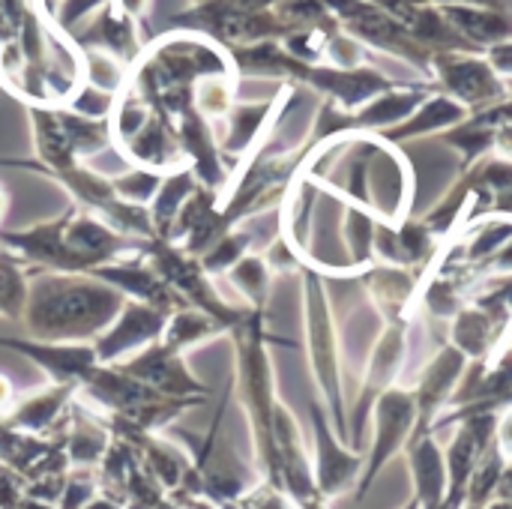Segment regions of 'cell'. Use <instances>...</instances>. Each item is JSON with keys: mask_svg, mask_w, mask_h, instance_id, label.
<instances>
[{"mask_svg": "<svg viewBox=\"0 0 512 509\" xmlns=\"http://www.w3.org/2000/svg\"><path fill=\"white\" fill-rule=\"evenodd\" d=\"M411 423V402L402 393H390L381 402V432H378V453H375V468L387 459V453L399 444Z\"/></svg>", "mask_w": 512, "mask_h": 509, "instance_id": "52a82bcc", "label": "cell"}, {"mask_svg": "<svg viewBox=\"0 0 512 509\" xmlns=\"http://www.w3.org/2000/svg\"><path fill=\"white\" fill-rule=\"evenodd\" d=\"M510 90H512V78H510Z\"/></svg>", "mask_w": 512, "mask_h": 509, "instance_id": "e0dca14e", "label": "cell"}, {"mask_svg": "<svg viewBox=\"0 0 512 509\" xmlns=\"http://www.w3.org/2000/svg\"><path fill=\"white\" fill-rule=\"evenodd\" d=\"M318 447H321V471H318L321 489H324V492H336V489H342L345 480L354 474L357 462L348 459V456L330 441L327 429L321 426V417H318Z\"/></svg>", "mask_w": 512, "mask_h": 509, "instance_id": "ba28073f", "label": "cell"}, {"mask_svg": "<svg viewBox=\"0 0 512 509\" xmlns=\"http://www.w3.org/2000/svg\"><path fill=\"white\" fill-rule=\"evenodd\" d=\"M123 372L138 378L141 384L153 387L162 396H189V393L204 390L171 351H150V354L132 360L129 366H123Z\"/></svg>", "mask_w": 512, "mask_h": 509, "instance_id": "3957f363", "label": "cell"}, {"mask_svg": "<svg viewBox=\"0 0 512 509\" xmlns=\"http://www.w3.org/2000/svg\"><path fill=\"white\" fill-rule=\"evenodd\" d=\"M306 509H318V507H306Z\"/></svg>", "mask_w": 512, "mask_h": 509, "instance_id": "2e32d148", "label": "cell"}, {"mask_svg": "<svg viewBox=\"0 0 512 509\" xmlns=\"http://www.w3.org/2000/svg\"><path fill=\"white\" fill-rule=\"evenodd\" d=\"M108 450V435L96 426H81L69 438V462L75 465H93L105 456Z\"/></svg>", "mask_w": 512, "mask_h": 509, "instance_id": "30bf717a", "label": "cell"}, {"mask_svg": "<svg viewBox=\"0 0 512 509\" xmlns=\"http://www.w3.org/2000/svg\"><path fill=\"white\" fill-rule=\"evenodd\" d=\"M432 69L444 90L462 105H492L507 90L504 78L492 69L489 57L465 54L462 48L432 54Z\"/></svg>", "mask_w": 512, "mask_h": 509, "instance_id": "6da1fadb", "label": "cell"}, {"mask_svg": "<svg viewBox=\"0 0 512 509\" xmlns=\"http://www.w3.org/2000/svg\"><path fill=\"white\" fill-rule=\"evenodd\" d=\"M426 102V90L408 87V90H384L375 99H369V105L360 114V123L366 126H393L408 120L420 105Z\"/></svg>", "mask_w": 512, "mask_h": 509, "instance_id": "5b68a950", "label": "cell"}, {"mask_svg": "<svg viewBox=\"0 0 512 509\" xmlns=\"http://www.w3.org/2000/svg\"><path fill=\"white\" fill-rule=\"evenodd\" d=\"M444 18L474 45H498L512 39V15L489 3H441Z\"/></svg>", "mask_w": 512, "mask_h": 509, "instance_id": "7a4b0ae2", "label": "cell"}, {"mask_svg": "<svg viewBox=\"0 0 512 509\" xmlns=\"http://www.w3.org/2000/svg\"><path fill=\"white\" fill-rule=\"evenodd\" d=\"M72 393H75V384H60V387H54V390H45V393H39V396L21 402V405L12 411V417H9V426L27 429V432H42V429H48Z\"/></svg>", "mask_w": 512, "mask_h": 509, "instance_id": "8992f818", "label": "cell"}, {"mask_svg": "<svg viewBox=\"0 0 512 509\" xmlns=\"http://www.w3.org/2000/svg\"><path fill=\"white\" fill-rule=\"evenodd\" d=\"M84 509H120L117 504H111V501H105V498H90Z\"/></svg>", "mask_w": 512, "mask_h": 509, "instance_id": "4fadbf2b", "label": "cell"}, {"mask_svg": "<svg viewBox=\"0 0 512 509\" xmlns=\"http://www.w3.org/2000/svg\"><path fill=\"white\" fill-rule=\"evenodd\" d=\"M468 117V108L453 99V96H426V102L408 117L402 120V126L396 129L399 138H411V135H426L444 126H456Z\"/></svg>", "mask_w": 512, "mask_h": 509, "instance_id": "277c9868", "label": "cell"}, {"mask_svg": "<svg viewBox=\"0 0 512 509\" xmlns=\"http://www.w3.org/2000/svg\"><path fill=\"white\" fill-rule=\"evenodd\" d=\"M414 468H417V483H420V495L423 501L432 507L441 495V486H444V465H441V456L432 444H423L414 456Z\"/></svg>", "mask_w": 512, "mask_h": 509, "instance_id": "9c48e42d", "label": "cell"}, {"mask_svg": "<svg viewBox=\"0 0 512 509\" xmlns=\"http://www.w3.org/2000/svg\"><path fill=\"white\" fill-rule=\"evenodd\" d=\"M411 509H414V507H411Z\"/></svg>", "mask_w": 512, "mask_h": 509, "instance_id": "ac0fdd59", "label": "cell"}, {"mask_svg": "<svg viewBox=\"0 0 512 509\" xmlns=\"http://www.w3.org/2000/svg\"><path fill=\"white\" fill-rule=\"evenodd\" d=\"M258 509H288L285 507V501L282 498H267V501H261Z\"/></svg>", "mask_w": 512, "mask_h": 509, "instance_id": "5bb4252c", "label": "cell"}, {"mask_svg": "<svg viewBox=\"0 0 512 509\" xmlns=\"http://www.w3.org/2000/svg\"><path fill=\"white\" fill-rule=\"evenodd\" d=\"M12 396H15V390H12L9 378H3V375H0V411H3V408H9Z\"/></svg>", "mask_w": 512, "mask_h": 509, "instance_id": "7c38bea8", "label": "cell"}, {"mask_svg": "<svg viewBox=\"0 0 512 509\" xmlns=\"http://www.w3.org/2000/svg\"><path fill=\"white\" fill-rule=\"evenodd\" d=\"M489 63L501 78H512V39H504L498 45H489Z\"/></svg>", "mask_w": 512, "mask_h": 509, "instance_id": "8fae6325", "label": "cell"}, {"mask_svg": "<svg viewBox=\"0 0 512 509\" xmlns=\"http://www.w3.org/2000/svg\"><path fill=\"white\" fill-rule=\"evenodd\" d=\"M504 438L512 444V417H510V423H507V429H504Z\"/></svg>", "mask_w": 512, "mask_h": 509, "instance_id": "9a60e30c", "label": "cell"}]
</instances>
